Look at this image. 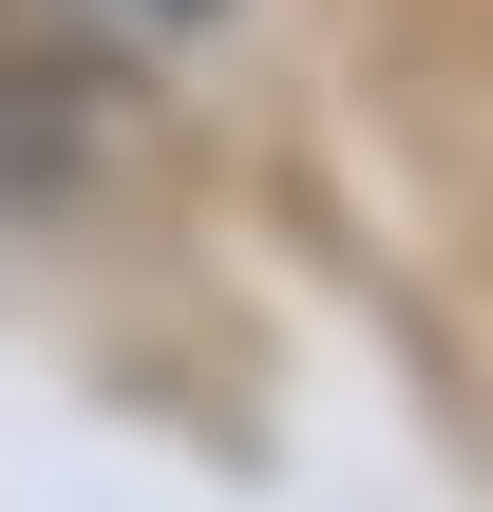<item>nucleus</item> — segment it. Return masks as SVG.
<instances>
[{"label":"nucleus","instance_id":"nucleus-1","mask_svg":"<svg viewBox=\"0 0 493 512\" xmlns=\"http://www.w3.org/2000/svg\"><path fill=\"white\" fill-rule=\"evenodd\" d=\"M133 19H209V0H133Z\"/></svg>","mask_w":493,"mask_h":512}]
</instances>
